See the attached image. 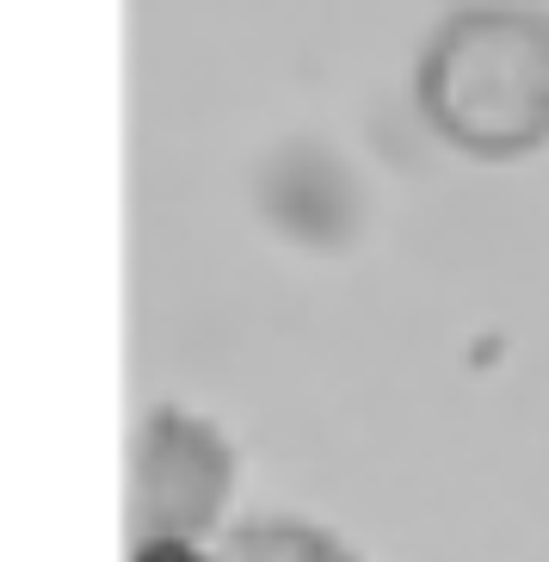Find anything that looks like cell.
<instances>
[{
  "instance_id": "cell-5",
  "label": "cell",
  "mask_w": 549,
  "mask_h": 562,
  "mask_svg": "<svg viewBox=\"0 0 549 562\" xmlns=\"http://www.w3.org/2000/svg\"><path fill=\"white\" fill-rule=\"evenodd\" d=\"M445 7H549V0H445Z\"/></svg>"
},
{
  "instance_id": "cell-2",
  "label": "cell",
  "mask_w": 549,
  "mask_h": 562,
  "mask_svg": "<svg viewBox=\"0 0 549 562\" xmlns=\"http://www.w3.org/2000/svg\"><path fill=\"white\" fill-rule=\"evenodd\" d=\"M235 476H241V451H235L229 432L204 408L161 402L142 420V439H136V513H142V538L204 544L235 495Z\"/></svg>"
},
{
  "instance_id": "cell-4",
  "label": "cell",
  "mask_w": 549,
  "mask_h": 562,
  "mask_svg": "<svg viewBox=\"0 0 549 562\" xmlns=\"http://www.w3.org/2000/svg\"><path fill=\"white\" fill-rule=\"evenodd\" d=\"M136 562H222V550L185 544V538H136Z\"/></svg>"
},
{
  "instance_id": "cell-1",
  "label": "cell",
  "mask_w": 549,
  "mask_h": 562,
  "mask_svg": "<svg viewBox=\"0 0 549 562\" xmlns=\"http://www.w3.org/2000/svg\"><path fill=\"white\" fill-rule=\"evenodd\" d=\"M414 105L445 149L506 167L549 149V7H450L414 63Z\"/></svg>"
},
{
  "instance_id": "cell-3",
  "label": "cell",
  "mask_w": 549,
  "mask_h": 562,
  "mask_svg": "<svg viewBox=\"0 0 549 562\" xmlns=\"http://www.w3.org/2000/svg\"><path fill=\"white\" fill-rule=\"evenodd\" d=\"M222 562H365V550L302 513H260L222 538Z\"/></svg>"
}]
</instances>
